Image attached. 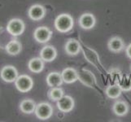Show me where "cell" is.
I'll use <instances>...</instances> for the list:
<instances>
[{
    "label": "cell",
    "instance_id": "19",
    "mask_svg": "<svg viewBox=\"0 0 131 122\" xmlns=\"http://www.w3.org/2000/svg\"><path fill=\"white\" fill-rule=\"evenodd\" d=\"M5 50L7 54L11 56H16L20 54L22 50V45L21 43L16 39H13L10 41L5 47Z\"/></svg>",
    "mask_w": 131,
    "mask_h": 122
},
{
    "label": "cell",
    "instance_id": "22",
    "mask_svg": "<svg viewBox=\"0 0 131 122\" xmlns=\"http://www.w3.org/2000/svg\"><path fill=\"white\" fill-rule=\"evenodd\" d=\"M119 85L121 89L122 90V91H129L131 90V77L126 76V77L123 78Z\"/></svg>",
    "mask_w": 131,
    "mask_h": 122
},
{
    "label": "cell",
    "instance_id": "16",
    "mask_svg": "<svg viewBox=\"0 0 131 122\" xmlns=\"http://www.w3.org/2000/svg\"><path fill=\"white\" fill-rule=\"evenodd\" d=\"M129 105L124 101H116L112 105V111L117 116H124L129 112Z\"/></svg>",
    "mask_w": 131,
    "mask_h": 122
},
{
    "label": "cell",
    "instance_id": "15",
    "mask_svg": "<svg viewBox=\"0 0 131 122\" xmlns=\"http://www.w3.org/2000/svg\"><path fill=\"white\" fill-rule=\"evenodd\" d=\"M46 81L48 86L50 87L60 86L64 82L61 73H58V72H51V73H48L46 78Z\"/></svg>",
    "mask_w": 131,
    "mask_h": 122
},
{
    "label": "cell",
    "instance_id": "2",
    "mask_svg": "<svg viewBox=\"0 0 131 122\" xmlns=\"http://www.w3.org/2000/svg\"><path fill=\"white\" fill-rule=\"evenodd\" d=\"M53 112L54 109L50 103L42 102L37 104L34 113L38 119L45 120L51 118V116L53 115Z\"/></svg>",
    "mask_w": 131,
    "mask_h": 122
},
{
    "label": "cell",
    "instance_id": "18",
    "mask_svg": "<svg viewBox=\"0 0 131 122\" xmlns=\"http://www.w3.org/2000/svg\"><path fill=\"white\" fill-rule=\"evenodd\" d=\"M36 106L37 104L34 100L30 98H26L20 102V109L25 114H32L35 112Z\"/></svg>",
    "mask_w": 131,
    "mask_h": 122
},
{
    "label": "cell",
    "instance_id": "5",
    "mask_svg": "<svg viewBox=\"0 0 131 122\" xmlns=\"http://www.w3.org/2000/svg\"><path fill=\"white\" fill-rule=\"evenodd\" d=\"M0 76L5 81V82H14L17 77L19 76L18 71L14 66L12 65H6L1 69L0 72Z\"/></svg>",
    "mask_w": 131,
    "mask_h": 122
},
{
    "label": "cell",
    "instance_id": "13",
    "mask_svg": "<svg viewBox=\"0 0 131 122\" xmlns=\"http://www.w3.org/2000/svg\"><path fill=\"white\" fill-rule=\"evenodd\" d=\"M107 47L112 52L118 53L122 51L125 47L123 39L120 37H112L107 42Z\"/></svg>",
    "mask_w": 131,
    "mask_h": 122
},
{
    "label": "cell",
    "instance_id": "23",
    "mask_svg": "<svg viewBox=\"0 0 131 122\" xmlns=\"http://www.w3.org/2000/svg\"><path fill=\"white\" fill-rule=\"evenodd\" d=\"M125 53L126 56H128V58H129L131 60V43L128 45V47L125 48Z\"/></svg>",
    "mask_w": 131,
    "mask_h": 122
},
{
    "label": "cell",
    "instance_id": "7",
    "mask_svg": "<svg viewBox=\"0 0 131 122\" xmlns=\"http://www.w3.org/2000/svg\"><path fill=\"white\" fill-rule=\"evenodd\" d=\"M78 80L88 87H94L96 84L95 76L87 69H82L78 72Z\"/></svg>",
    "mask_w": 131,
    "mask_h": 122
},
{
    "label": "cell",
    "instance_id": "6",
    "mask_svg": "<svg viewBox=\"0 0 131 122\" xmlns=\"http://www.w3.org/2000/svg\"><path fill=\"white\" fill-rule=\"evenodd\" d=\"M52 32L48 27H38L34 32V38L39 43H46L51 38Z\"/></svg>",
    "mask_w": 131,
    "mask_h": 122
},
{
    "label": "cell",
    "instance_id": "24",
    "mask_svg": "<svg viewBox=\"0 0 131 122\" xmlns=\"http://www.w3.org/2000/svg\"><path fill=\"white\" fill-rule=\"evenodd\" d=\"M130 70H131V65H130Z\"/></svg>",
    "mask_w": 131,
    "mask_h": 122
},
{
    "label": "cell",
    "instance_id": "14",
    "mask_svg": "<svg viewBox=\"0 0 131 122\" xmlns=\"http://www.w3.org/2000/svg\"><path fill=\"white\" fill-rule=\"evenodd\" d=\"M81 44L76 39H69L64 46V50L66 53L69 56H77L81 51Z\"/></svg>",
    "mask_w": 131,
    "mask_h": 122
},
{
    "label": "cell",
    "instance_id": "20",
    "mask_svg": "<svg viewBox=\"0 0 131 122\" xmlns=\"http://www.w3.org/2000/svg\"><path fill=\"white\" fill-rule=\"evenodd\" d=\"M121 92H122V90L121 89L119 85H108V86L105 89L106 95L112 99L118 98L121 95Z\"/></svg>",
    "mask_w": 131,
    "mask_h": 122
},
{
    "label": "cell",
    "instance_id": "8",
    "mask_svg": "<svg viewBox=\"0 0 131 122\" xmlns=\"http://www.w3.org/2000/svg\"><path fill=\"white\" fill-rule=\"evenodd\" d=\"M78 24L83 29L89 30L93 29L96 24V19L92 13H83L78 19Z\"/></svg>",
    "mask_w": 131,
    "mask_h": 122
},
{
    "label": "cell",
    "instance_id": "10",
    "mask_svg": "<svg viewBox=\"0 0 131 122\" xmlns=\"http://www.w3.org/2000/svg\"><path fill=\"white\" fill-rule=\"evenodd\" d=\"M47 10L42 5L40 4H34V5L31 6L29 9L28 15L31 20L34 21H38L42 20L44 18L45 15H46Z\"/></svg>",
    "mask_w": 131,
    "mask_h": 122
},
{
    "label": "cell",
    "instance_id": "3",
    "mask_svg": "<svg viewBox=\"0 0 131 122\" xmlns=\"http://www.w3.org/2000/svg\"><path fill=\"white\" fill-rule=\"evenodd\" d=\"M16 89L21 93H26L32 90L34 86V81L29 75H20L15 81Z\"/></svg>",
    "mask_w": 131,
    "mask_h": 122
},
{
    "label": "cell",
    "instance_id": "11",
    "mask_svg": "<svg viewBox=\"0 0 131 122\" xmlns=\"http://www.w3.org/2000/svg\"><path fill=\"white\" fill-rule=\"evenodd\" d=\"M40 57L45 62H51L57 56V51L53 46H45L40 51Z\"/></svg>",
    "mask_w": 131,
    "mask_h": 122
},
{
    "label": "cell",
    "instance_id": "21",
    "mask_svg": "<svg viewBox=\"0 0 131 122\" xmlns=\"http://www.w3.org/2000/svg\"><path fill=\"white\" fill-rule=\"evenodd\" d=\"M48 98L52 101H58L59 99H60L64 95V90L60 88V86L58 87H51V89L48 91Z\"/></svg>",
    "mask_w": 131,
    "mask_h": 122
},
{
    "label": "cell",
    "instance_id": "9",
    "mask_svg": "<svg viewBox=\"0 0 131 122\" xmlns=\"http://www.w3.org/2000/svg\"><path fill=\"white\" fill-rule=\"evenodd\" d=\"M74 99L69 95H64L57 101L58 109L62 112H69L74 108Z\"/></svg>",
    "mask_w": 131,
    "mask_h": 122
},
{
    "label": "cell",
    "instance_id": "12",
    "mask_svg": "<svg viewBox=\"0 0 131 122\" xmlns=\"http://www.w3.org/2000/svg\"><path fill=\"white\" fill-rule=\"evenodd\" d=\"M62 78L66 84H72L78 80V72L73 68H66L61 73Z\"/></svg>",
    "mask_w": 131,
    "mask_h": 122
},
{
    "label": "cell",
    "instance_id": "1",
    "mask_svg": "<svg viewBox=\"0 0 131 122\" xmlns=\"http://www.w3.org/2000/svg\"><path fill=\"white\" fill-rule=\"evenodd\" d=\"M74 25L73 16L67 13L59 15L55 20V27L57 31L60 33H68L71 31Z\"/></svg>",
    "mask_w": 131,
    "mask_h": 122
},
{
    "label": "cell",
    "instance_id": "4",
    "mask_svg": "<svg viewBox=\"0 0 131 122\" xmlns=\"http://www.w3.org/2000/svg\"><path fill=\"white\" fill-rule=\"evenodd\" d=\"M25 29V25L24 21L20 19H18V18L12 19L7 25V31L14 37L23 34Z\"/></svg>",
    "mask_w": 131,
    "mask_h": 122
},
{
    "label": "cell",
    "instance_id": "17",
    "mask_svg": "<svg viewBox=\"0 0 131 122\" xmlns=\"http://www.w3.org/2000/svg\"><path fill=\"white\" fill-rule=\"evenodd\" d=\"M44 60L41 57L33 58L29 61L28 67L29 70L34 73H39L44 69Z\"/></svg>",
    "mask_w": 131,
    "mask_h": 122
}]
</instances>
